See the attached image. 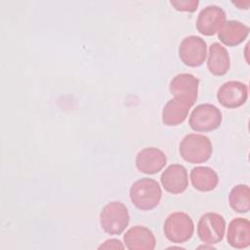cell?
I'll use <instances>...</instances> for the list:
<instances>
[{
    "mask_svg": "<svg viewBox=\"0 0 250 250\" xmlns=\"http://www.w3.org/2000/svg\"><path fill=\"white\" fill-rule=\"evenodd\" d=\"M130 199L140 210H151L155 208L161 199L162 190L159 184L149 178L136 181L130 188Z\"/></svg>",
    "mask_w": 250,
    "mask_h": 250,
    "instance_id": "6da1fadb",
    "label": "cell"
},
{
    "mask_svg": "<svg viewBox=\"0 0 250 250\" xmlns=\"http://www.w3.org/2000/svg\"><path fill=\"white\" fill-rule=\"evenodd\" d=\"M179 150L185 161L198 164L206 162L211 157L213 146L208 137L200 134H188L181 141Z\"/></svg>",
    "mask_w": 250,
    "mask_h": 250,
    "instance_id": "7a4b0ae2",
    "label": "cell"
},
{
    "mask_svg": "<svg viewBox=\"0 0 250 250\" xmlns=\"http://www.w3.org/2000/svg\"><path fill=\"white\" fill-rule=\"evenodd\" d=\"M130 215L127 207L119 201L107 203L100 215V223L104 232L111 235L121 234L128 227Z\"/></svg>",
    "mask_w": 250,
    "mask_h": 250,
    "instance_id": "3957f363",
    "label": "cell"
},
{
    "mask_svg": "<svg viewBox=\"0 0 250 250\" xmlns=\"http://www.w3.org/2000/svg\"><path fill=\"white\" fill-rule=\"evenodd\" d=\"M166 238L173 243H184L191 238L194 231V225L190 216L184 212L170 214L163 226Z\"/></svg>",
    "mask_w": 250,
    "mask_h": 250,
    "instance_id": "277c9868",
    "label": "cell"
},
{
    "mask_svg": "<svg viewBox=\"0 0 250 250\" xmlns=\"http://www.w3.org/2000/svg\"><path fill=\"white\" fill-rule=\"evenodd\" d=\"M222 119V112L217 106L203 104L195 106L190 113L188 123L190 128L196 132H210L219 128Z\"/></svg>",
    "mask_w": 250,
    "mask_h": 250,
    "instance_id": "5b68a950",
    "label": "cell"
},
{
    "mask_svg": "<svg viewBox=\"0 0 250 250\" xmlns=\"http://www.w3.org/2000/svg\"><path fill=\"white\" fill-rule=\"evenodd\" d=\"M226 222L222 215L214 212L202 215L197 224V235L205 244L219 243L224 238Z\"/></svg>",
    "mask_w": 250,
    "mask_h": 250,
    "instance_id": "8992f818",
    "label": "cell"
},
{
    "mask_svg": "<svg viewBox=\"0 0 250 250\" xmlns=\"http://www.w3.org/2000/svg\"><path fill=\"white\" fill-rule=\"evenodd\" d=\"M179 56L186 65L190 67L200 66L207 56L206 42L199 36H188L180 44Z\"/></svg>",
    "mask_w": 250,
    "mask_h": 250,
    "instance_id": "52a82bcc",
    "label": "cell"
},
{
    "mask_svg": "<svg viewBox=\"0 0 250 250\" xmlns=\"http://www.w3.org/2000/svg\"><path fill=\"white\" fill-rule=\"evenodd\" d=\"M199 80L190 73H180L172 78L169 91L174 96L188 102L191 106L197 100Z\"/></svg>",
    "mask_w": 250,
    "mask_h": 250,
    "instance_id": "ba28073f",
    "label": "cell"
},
{
    "mask_svg": "<svg viewBox=\"0 0 250 250\" xmlns=\"http://www.w3.org/2000/svg\"><path fill=\"white\" fill-rule=\"evenodd\" d=\"M248 98L247 86L239 81H228L218 90L219 103L228 108H236L245 104Z\"/></svg>",
    "mask_w": 250,
    "mask_h": 250,
    "instance_id": "9c48e42d",
    "label": "cell"
},
{
    "mask_svg": "<svg viewBox=\"0 0 250 250\" xmlns=\"http://www.w3.org/2000/svg\"><path fill=\"white\" fill-rule=\"evenodd\" d=\"M226 21L225 11L216 5L207 6L200 11L196 20L197 30L205 35L212 36L218 32L220 26Z\"/></svg>",
    "mask_w": 250,
    "mask_h": 250,
    "instance_id": "30bf717a",
    "label": "cell"
},
{
    "mask_svg": "<svg viewBox=\"0 0 250 250\" xmlns=\"http://www.w3.org/2000/svg\"><path fill=\"white\" fill-rule=\"evenodd\" d=\"M166 155L157 147H145L136 157V166L142 173L152 175L163 169L166 165Z\"/></svg>",
    "mask_w": 250,
    "mask_h": 250,
    "instance_id": "8fae6325",
    "label": "cell"
},
{
    "mask_svg": "<svg viewBox=\"0 0 250 250\" xmlns=\"http://www.w3.org/2000/svg\"><path fill=\"white\" fill-rule=\"evenodd\" d=\"M160 180L164 189L173 194L182 193L188 187V171L181 164L168 166L162 172Z\"/></svg>",
    "mask_w": 250,
    "mask_h": 250,
    "instance_id": "7c38bea8",
    "label": "cell"
},
{
    "mask_svg": "<svg viewBox=\"0 0 250 250\" xmlns=\"http://www.w3.org/2000/svg\"><path fill=\"white\" fill-rule=\"evenodd\" d=\"M123 239L129 250H153L156 244L152 231L143 226H135L129 229Z\"/></svg>",
    "mask_w": 250,
    "mask_h": 250,
    "instance_id": "4fadbf2b",
    "label": "cell"
},
{
    "mask_svg": "<svg viewBox=\"0 0 250 250\" xmlns=\"http://www.w3.org/2000/svg\"><path fill=\"white\" fill-rule=\"evenodd\" d=\"M249 33V27L238 21H225L218 30L219 40L229 47L242 43Z\"/></svg>",
    "mask_w": 250,
    "mask_h": 250,
    "instance_id": "5bb4252c",
    "label": "cell"
},
{
    "mask_svg": "<svg viewBox=\"0 0 250 250\" xmlns=\"http://www.w3.org/2000/svg\"><path fill=\"white\" fill-rule=\"evenodd\" d=\"M227 240L229 244L237 249L250 245V222L244 218H235L228 227Z\"/></svg>",
    "mask_w": 250,
    "mask_h": 250,
    "instance_id": "9a60e30c",
    "label": "cell"
},
{
    "mask_svg": "<svg viewBox=\"0 0 250 250\" xmlns=\"http://www.w3.org/2000/svg\"><path fill=\"white\" fill-rule=\"evenodd\" d=\"M191 105L181 99L174 98L167 102L162 110V122L167 126H177L183 123Z\"/></svg>",
    "mask_w": 250,
    "mask_h": 250,
    "instance_id": "2e32d148",
    "label": "cell"
},
{
    "mask_svg": "<svg viewBox=\"0 0 250 250\" xmlns=\"http://www.w3.org/2000/svg\"><path fill=\"white\" fill-rule=\"evenodd\" d=\"M229 66L230 60L227 49L218 42L211 44L207 61L209 71L215 76H223L229 71Z\"/></svg>",
    "mask_w": 250,
    "mask_h": 250,
    "instance_id": "e0dca14e",
    "label": "cell"
},
{
    "mask_svg": "<svg viewBox=\"0 0 250 250\" xmlns=\"http://www.w3.org/2000/svg\"><path fill=\"white\" fill-rule=\"evenodd\" d=\"M190 182L192 187L199 191L213 190L219 182L217 173L210 167L197 166L190 171Z\"/></svg>",
    "mask_w": 250,
    "mask_h": 250,
    "instance_id": "ac0fdd59",
    "label": "cell"
},
{
    "mask_svg": "<svg viewBox=\"0 0 250 250\" xmlns=\"http://www.w3.org/2000/svg\"><path fill=\"white\" fill-rule=\"evenodd\" d=\"M229 203L237 213H247L250 210V188L247 185L235 186L229 194Z\"/></svg>",
    "mask_w": 250,
    "mask_h": 250,
    "instance_id": "d6986e66",
    "label": "cell"
},
{
    "mask_svg": "<svg viewBox=\"0 0 250 250\" xmlns=\"http://www.w3.org/2000/svg\"><path fill=\"white\" fill-rule=\"evenodd\" d=\"M170 4L181 12H194L197 9L199 2L197 0H177L170 1Z\"/></svg>",
    "mask_w": 250,
    "mask_h": 250,
    "instance_id": "ffe728a7",
    "label": "cell"
},
{
    "mask_svg": "<svg viewBox=\"0 0 250 250\" xmlns=\"http://www.w3.org/2000/svg\"><path fill=\"white\" fill-rule=\"evenodd\" d=\"M124 245L118 239H107L102 245L99 246V249H123Z\"/></svg>",
    "mask_w": 250,
    "mask_h": 250,
    "instance_id": "44dd1931",
    "label": "cell"
},
{
    "mask_svg": "<svg viewBox=\"0 0 250 250\" xmlns=\"http://www.w3.org/2000/svg\"><path fill=\"white\" fill-rule=\"evenodd\" d=\"M231 3L235 6L238 7V9H245L247 10L249 5H250V1H244V2H241V1H231Z\"/></svg>",
    "mask_w": 250,
    "mask_h": 250,
    "instance_id": "7402d4cb",
    "label": "cell"
}]
</instances>
